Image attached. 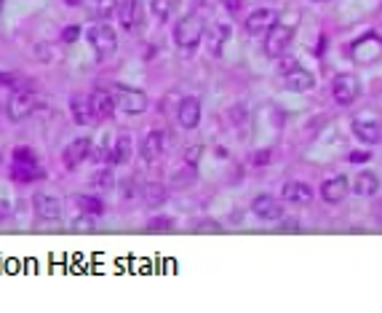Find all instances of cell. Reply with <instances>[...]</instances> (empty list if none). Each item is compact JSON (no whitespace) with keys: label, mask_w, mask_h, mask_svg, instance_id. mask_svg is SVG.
Returning <instances> with one entry per match:
<instances>
[{"label":"cell","mask_w":382,"mask_h":313,"mask_svg":"<svg viewBox=\"0 0 382 313\" xmlns=\"http://www.w3.org/2000/svg\"><path fill=\"white\" fill-rule=\"evenodd\" d=\"M332 94H335L337 105H342V107L353 105V102L359 99V94H361L359 78H356L353 72H342V75H337L335 83H332Z\"/></svg>","instance_id":"obj_8"},{"label":"cell","mask_w":382,"mask_h":313,"mask_svg":"<svg viewBox=\"0 0 382 313\" xmlns=\"http://www.w3.org/2000/svg\"><path fill=\"white\" fill-rule=\"evenodd\" d=\"M16 83V78L14 75H5V72H0V86H14Z\"/></svg>","instance_id":"obj_37"},{"label":"cell","mask_w":382,"mask_h":313,"mask_svg":"<svg viewBox=\"0 0 382 313\" xmlns=\"http://www.w3.org/2000/svg\"><path fill=\"white\" fill-rule=\"evenodd\" d=\"M38 107H41V102H38V96L32 94V91H14L5 99V116H8L11 123L27 120Z\"/></svg>","instance_id":"obj_6"},{"label":"cell","mask_w":382,"mask_h":313,"mask_svg":"<svg viewBox=\"0 0 382 313\" xmlns=\"http://www.w3.org/2000/svg\"><path fill=\"white\" fill-rule=\"evenodd\" d=\"M353 123V134L359 137L363 144H377L382 137L380 131V123L374 118H363V116H356V118L350 120Z\"/></svg>","instance_id":"obj_18"},{"label":"cell","mask_w":382,"mask_h":313,"mask_svg":"<svg viewBox=\"0 0 382 313\" xmlns=\"http://www.w3.org/2000/svg\"><path fill=\"white\" fill-rule=\"evenodd\" d=\"M281 195H284V201H289V204L308 206V204L313 201V188L308 185V182H297V180H291V182L284 185Z\"/></svg>","instance_id":"obj_19"},{"label":"cell","mask_w":382,"mask_h":313,"mask_svg":"<svg viewBox=\"0 0 382 313\" xmlns=\"http://www.w3.org/2000/svg\"><path fill=\"white\" fill-rule=\"evenodd\" d=\"M91 188H96L99 193H107L115 188V174H113V166H110V164L102 166L94 177H91Z\"/></svg>","instance_id":"obj_26"},{"label":"cell","mask_w":382,"mask_h":313,"mask_svg":"<svg viewBox=\"0 0 382 313\" xmlns=\"http://www.w3.org/2000/svg\"><path fill=\"white\" fill-rule=\"evenodd\" d=\"M198 155H201V144H195V147H190V150L185 153V158H188V166L195 169V164H198Z\"/></svg>","instance_id":"obj_33"},{"label":"cell","mask_w":382,"mask_h":313,"mask_svg":"<svg viewBox=\"0 0 382 313\" xmlns=\"http://www.w3.org/2000/svg\"><path fill=\"white\" fill-rule=\"evenodd\" d=\"M11 174H14V180L16 182H35V180H43L46 177V169L41 166V161H38V155H35V150H30V147H16L14 150V166H11Z\"/></svg>","instance_id":"obj_2"},{"label":"cell","mask_w":382,"mask_h":313,"mask_svg":"<svg viewBox=\"0 0 382 313\" xmlns=\"http://www.w3.org/2000/svg\"><path fill=\"white\" fill-rule=\"evenodd\" d=\"M222 6L230 11V14H236V11H240V6H243V0H222Z\"/></svg>","instance_id":"obj_35"},{"label":"cell","mask_w":382,"mask_h":313,"mask_svg":"<svg viewBox=\"0 0 382 313\" xmlns=\"http://www.w3.org/2000/svg\"><path fill=\"white\" fill-rule=\"evenodd\" d=\"M147 228L155 230V233H168V230L174 228V219H168V217H153V219L147 222Z\"/></svg>","instance_id":"obj_30"},{"label":"cell","mask_w":382,"mask_h":313,"mask_svg":"<svg viewBox=\"0 0 382 313\" xmlns=\"http://www.w3.org/2000/svg\"><path fill=\"white\" fill-rule=\"evenodd\" d=\"M369 158H372L369 150H353V153H350V164H366Z\"/></svg>","instance_id":"obj_32"},{"label":"cell","mask_w":382,"mask_h":313,"mask_svg":"<svg viewBox=\"0 0 382 313\" xmlns=\"http://www.w3.org/2000/svg\"><path fill=\"white\" fill-rule=\"evenodd\" d=\"M284 89L294 91V94H305V91L315 89V78H313V72H308L305 67L297 65L289 72H284Z\"/></svg>","instance_id":"obj_12"},{"label":"cell","mask_w":382,"mask_h":313,"mask_svg":"<svg viewBox=\"0 0 382 313\" xmlns=\"http://www.w3.org/2000/svg\"><path fill=\"white\" fill-rule=\"evenodd\" d=\"M32 206H35V215L41 217V219H46V222H56L65 215L62 201L54 198V195H46V193H35L32 195Z\"/></svg>","instance_id":"obj_9"},{"label":"cell","mask_w":382,"mask_h":313,"mask_svg":"<svg viewBox=\"0 0 382 313\" xmlns=\"http://www.w3.org/2000/svg\"><path fill=\"white\" fill-rule=\"evenodd\" d=\"M72 230H78V233H94L96 230L94 215H80L75 222H72Z\"/></svg>","instance_id":"obj_29"},{"label":"cell","mask_w":382,"mask_h":313,"mask_svg":"<svg viewBox=\"0 0 382 313\" xmlns=\"http://www.w3.org/2000/svg\"><path fill=\"white\" fill-rule=\"evenodd\" d=\"M203 30L206 27H203V19L198 14H188L174 24V41L182 48V54H192L198 48L201 38H203Z\"/></svg>","instance_id":"obj_3"},{"label":"cell","mask_w":382,"mask_h":313,"mask_svg":"<svg viewBox=\"0 0 382 313\" xmlns=\"http://www.w3.org/2000/svg\"><path fill=\"white\" fill-rule=\"evenodd\" d=\"M350 193V180L345 174H337V177H329L324 185H321V198L326 204H339L345 201V195Z\"/></svg>","instance_id":"obj_16"},{"label":"cell","mask_w":382,"mask_h":313,"mask_svg":"<svg viewBox=\"0 0 382 313\" xmlns=\"http://www.w3.org/2000/svg\"><path fill=\"white\" fill-rule=\"evenodd\" d=\"M91 140L89 137H78V140H72L67 147H65V153H62V161H65V166L70 169H78L89 155H91Z\"/></svg>","instance_id":"obj_11"},{"label":"cell","mask_w":382,"mask_h":313,"mask_svg":"<svg viewBox=\"0 0 382 313\" xmlns=\"http://www.w3.org/2000/svg\"><path fill=\"white\" fill-rule=\"evenodd\" d=\"M350 56L359 65H372L382 56V38L377 32H363L359 41L350 43Z\"/></svg>","instance_id":"obj_7"},{"label":"cell","mask_w":382,"mask_h":313,"mask_svg":"<svg viewBox=\"0 0 382 313\" xmlns=\"http://www.w3.org/2000/svg\"><path fill=\"white\" fill-rule=\"evenodd\" d=\"M177 123L182 126V129H198V123H201V99L198 96H185L182 102H179V110H177Z\"/></svg>","instance_id":"obj_15"},{"label":"cell","mask_w":382,"mask_h":313,"mask_svg":"<svg viewBox=\"0 0 382 313\" xmlns=\"http://www.w3.org/2000/svg\"><path fill=\"white\" fill-rule=\"evenodd\" d=\"M110 91H113V96H115V107L123 110L126 116H142L144 110L150 107V99H147V94H144L142 89L115 83Z\"/></svg>","instance_id":"obj_4"},{"label":"cell","mask_w":382,"mask_h":313,"mask_svg":"<svg viewBox=\"0 0 382 313\" xmlns=\"http://www.w3.org/2000/svg\"><path fill=\"white\" fill-rule=\"evenodd\" d=\"M78 35H80V27H78V24H72V27H67V30L62 32V41H65V43H75V41H78Z\"/></svg>","instance_id":"obj_31"},{"label":"cell","mask_w":382,"mask_h":313,"mask_svg":"<svg viewBox=\"0 0 382 313\" xmlns=\"http://www.w3.org/2000/svg\"><path fill=\"white\" fill-rule=\"evenodd\" d=\"M251 212L265 222H276V219L284 217V204L276 195H257L251 201Z\"/></svg>","instance_id":"obj_10"},{"label":"cell","mask_w":382,"mask_h":313,"mask_svg":"<svg viewBox=\"0 0 382 313\" xmlns=\"http://www.w3.org/2000/svg\"><path fill=\"white\" fill-rule=\"evenodd\" d=\"M380 177L374 174V171H361L359 177L353 180V185H350V191L356 193V195H361V198H372V195H377V191H380Z\"/></svg>","instance_id":"obj_22"},{"label":"cell","mask_w":382,"mask_h":313,"mask_svg":"<svg viewBox=\"0 0 382 313\" xmlns=\"http://www.w3.org/2000/svg\"><path fill=\"white\" fill-rule=\"evenodd\" d=\"M113 153H115V164L123 166V164H128L131 161V153H134V147H131V134H118V140L113 144Z\"/></svg>","instance_id":"obj_25"},{"label":"cell","mask_w":382,"mask_h":313,"mask_svg":"<svg viewBox=\"0 0 382 313\" xmlns=\"http://www.w3.org/2000/svg\"><path fill=\"white\" fill-rule=\"evenodd\" d=\"M177 6H179V0H150V8L161 22H166L168 17L177 11Z\"/></svg>","instance_id":"obj_27"},{"label":"cell","mask_w":382,"mask_h":313,"mask_svg":"<svg viewBox=\"0 0 382 313\" xmlns=\"http://www.w3.org/2000/svg\"><path fill=\"white\" fill-rule=\"evenodd\" d=\"M139 153H142L144 164H155V161L166 153V134H164V131H150V134H144L142 144H139Z\"/></svg>","instance_id":"obj_13"},{"label":"cell","mask_w":382,"mask_h":313,"mask_svg":"<svg viewBox=\"0 0 382 313\" xmlns=\"http://www.w3.org/2000/svg\"><path fill=\"white\" fill-rule=\"evenodd\" d=\"M91 107H94V116L96 118H102V120H107V118H113L115 116V96H113V91H107V89H94L91 91Z\"/></svg>","instance_id":"obj_17"},{"label":"cell","mask_w":382,"mask_h":313,"mask_svg":"<svg viewBox=\"0 0 382 313\" xmlns=\"http://www.w3.org/2000/svg\"><path fill=\"white\" fill-rule=\"evenodd\" d=\"M86 41L94 48L96 62H107L115 51H118V32L107 22H96L94 27L86 30Z\"/></svg>","instance_id":"obj_1"},{"label":"cell","mask_w":382,"mask_h":313,"mask_svg":"<svg viewBox=\"0 0 382 313\" xmlns=\"http://www.w3.org/2000/svg\"><path fill=\"white\" fill-rule=\"evenodd\" d=\"M8 206H11V204H8L5 198H0V219H5V217H8Z\"/></svg>","instance_id":"obj_38"},{"label":"cell","mask_w":382,"mask_h":313,"mask_svg":"<svg viewBox=\"0 0 382 313\" xmlns=\"http://www.w3.org/2000/svg\"><path fill=\"white\" fill-rule=\"evenodd\" d=\"M70 113H72V120L78 123V126H89V123H94V107H91V99L89 96H80L75 94L70 96Z\"/></svg>","instance_id":"obj_20"},{"label":"cell","mask_w":382,"mask_h":313,"mask_svg":"<svg viewBox=\"0 0 382 313\" xmlns=\"http://www.w3.org/2000/svg\"><path fill=\"white\" fill-rule=\"evenodd\" d=\"M278 22V14L273 8H257L246 17V32L249 35H267V30Z\"/></svg>","instance_id":"obj_14"},{"label":"cell","mask_w":382,"mask_h":313,"mask_svg":"<svg viewBox=\"0 0 382 313\" xmlns=\"http://www.w3.org/2000/svg\"><path fill=\"white\" fill-rule=\"evenodd\" d=\"M270 161V150H260V153H254V166H265Z\"/></svg>","instance_id":"obj_34"},{"label":"cell","mask_w":382,"mask_h":313,"mask_svg":"<svg viewBox=\"0 0 382 313\" xmlns=\"http://www.w3.org/2000/svg\"><path fill=\"white\" fill-rule=\"evenodd\" d=\"M75 201V206L83 212V215H104V201L102 198H96V195H75L72 198Z\"/></svg>","instance_id":"obj_24"},{"label":"cell","mask_w":382,"mask_h":313,"mask_svg":"<svg viewBox=\"0 0 382 313\" xmlns=\"http://www.w3.org/2000/svg\"><path fill=\"white\" fill-rule=\"evenodd\" d=\"M291 67H297V62H294L291 56H284V59H281V70L289 72V70H291Z\"/></svg>","instance_id":"obj_36"},{"label":"cell","mask_w":382,"mask_h":313,"mask_svg":"<svg viewBox=\"0 0 382 313\" xmlns=\"http://www.w3.org/2000/svg\"><path fill=\"white\" fill-rule=\"evenodd\" d=\"M83 8L89 14V19L94 22H107L115 11H118V0H83Z\"/></svg>","instance_id":"obj_21"},{"label":"cell","mask_w":382,"mask_h":313,"mask_svg":"<svg viewBox=\"0 0 382 313\" xmlns=\"http://www.w3.org/2000/svg\"><path fill=\"white\" fill-rule=\"evenodd\" d=\"M166 188L164 185H158V182H153V185H144V201L150 204V206H158V204H164L166 201Z\"/></svg>","instance_id":"obj_28"},{"label":"cell","mask_w":382,"mask_h":313,"mask_svg":"<svg viewBox=\"0 0 382 313\" xmlns=\"http://www.w3.org/2000/svg\"><path fill=\"white\" fill-rule=\"evenodd\" d=\"M118 22L123 30H134L139 22V0H118V11H115Z\"/></svg>","instance_id":"obj_23"},{"label":"cell","mask_w":382,"mask_h":313,"mask_svg":"<svg viewBox=\"0 0 382 313\" xmlns=\"http://www.w3.org/2000/svg\"><path fill=\"white\" fill-rule=\"evenodd\" d=\"M291 38H294V24L281 22V17H278V22L273 24V27L267 30V35H265V54H267L270 59L284 56V51L289 48Z\"/></svg>","instance_id":"obj_5"},{"label":"cell","mask_w":382,"mask_h":313,"mask_svg":"<svg viewBox=\"0 0 382 313\" xmlns=\"http://www.w3.org/2000/svg\"><path fill=\"white\" fill-rule=\"evenodd\" d=\"M3 3H5V0H0V11H3Z\"/></svg>","instance_id":"obj_39"}]
</instances>
